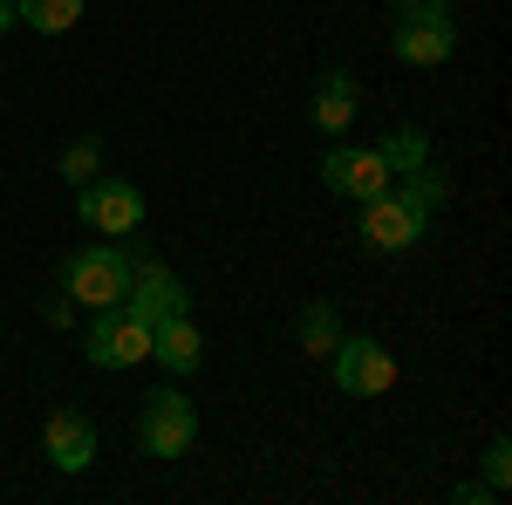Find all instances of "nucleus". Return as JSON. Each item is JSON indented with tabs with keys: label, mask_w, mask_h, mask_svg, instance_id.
<instances>
[{
	"label": "nucleus",
	"mask_w": 512,
	"mask_h": 505,
	"mask_svg": "<svg viewBox=\"0 0 512 505\" xmlns=\"http://www.w3.org/2000/svg\"><path fill=\"white\" fill-rule=\"evenodd\" d=\"M396 62H417V69H437V62H451V48H458V21L444 14V0H403V21H396Z\"/></svg>",
	"instance_id": "nucleus-1"
},
{
	"label": "nucleus",
	"mask_w": 512,
	"mask_h": 505,
	"mask_svg": "<svg viewBox=\"0 0 512 505\" xmlns=\"http://www.w3.org/2000/svg\"><path fill=\"white\" fill-rule=\"evenodd\" d=\"M130 273H137V260H130L123 246H89V253L69 260V301H76V308H96V314L123 308Z\"/></svg>",
	"instance_id": "nucleus-2"
},
{
	"label": "nucleus",
	"mask_w": 512,
	"mask_h": 505,
	"mask_svg": "<svg viewBox=\"0 0 512 505\" xmlns=\"http://www.w3.org/2000/svg\"><path fill=\"white\" fill-rule=\"evenodd\" d=\"M76 212H82V226H96L103 239H130L144 226V198H137V185H123V178H89L76 192Z\"/></svg>",
	"instance_id": "nucleus-3"
},
{
	"label": "nucleus",
	"mask_w": 512,
	"mask_h": 505,
	"mask_svg": "<svg viewBox=\"0 0 512 505\" xmlns=\"http://www.w3.org/2000/svg\"><path fill=\"white\" fill-rule=\"evenodd\" d=\"M198 444V410L178 396V389H158L144 396V451L151 458H185Z\"/></svg>",
	"instance_id": "nucleus-4"
},
{
	"label": "nucleus",
	"mask_w": 512,
	"mask_h": 505,
	"mask_svg": "<svg viewBox=\"0 0 512 505\" xmlns=\"http://www.w3.org/2000/svg\"><path fill=\"white\" fill-rule=\"evenodd\" d=\"M151 355V321H137L130 308H103L89 328V362L96 369H130Z\"/></svg>",
	"instance_id": "nucleus-5"
},
{
	"label": "nucleus",
	"mask_w": 512,
	"mask_h": 505,
	"mask_svg": "<svg viewBox=\"0 0 512 505\" xmlns=\"http://www.w3.org/2000/svg\"><path fill=\"white\" fill-rule=\"evenodd\" d=\"M424 226H431V212H417L410 198H362V239L376 246V253H403V246H417L424 239Z\"/></svg>",
	"instance_id": "nucleus-6"
},
{
	"label": "nucleus",
	"mask_w": 512,
	"mask_h": 505,
	"mask_svg": "<svg viewBox=\"0 0 512 505\" xmlns=\"http://www.w3.org/2000/svg\"><path fill=\"white\" fill-rule=\"evenodd\" d=\"M335 383L349 389V396H383L396 383V362L383 342H369V335H342L335 342Z\"/></svg>",
	"instance_id": "nucleus-7"
},
{
	"label": "nucleus",
	"mask_w": 512,
	"mask_h": 505,
	"mask_svg": "<svg viewBox=\"0 0 512 505\" xmlns=\"http://www.w3.org/2000/svg\"><path fill=\"white\" fill-rule=\"evenodd\" d=\"M321 178H328V185H335L342 198H355V205H362V198H383V192L396 185V178H390V164H383L376 151H328Z\"/></svg>",
	"instance_id": "nucleus-8"
},
{
	"label": "nucleus",
	"mask_w": 512,
	"mask_h": 505,
	"mask_svg": "<svg viewBox=\"0 0 512 505\" xmlns=\"http://www.w3.org/2000/svg\"><path fill=\"white\" fill-rule=\"evenodd\" d=\"M123 308L158 328V321H171V314H185V280H178V273H164V267H137V273H130Z\"/></svg>",
	"instance_id": "nucleus-9"
},
{
	"label": "nucleus",
	"mask_w": 512,
	"mask_h": 505,
	"mask_svg": "<svg viewBox=\"0 0 512 505\" xmlns=\"http://www.w3.org/2000/svg\"><path fill=\"white\" fill-rule=\"evenodd\" d=\"M48 458L62 471H82L96 458V424H89L82 410H55V417H48Z\"/></svg>",
	"instance_id": "nucleus-10"
},
{
	"label": "nucleus",
	"mask_w": 512,
	"mask_h": 505,
	"mask_svg": "<svg viewBox=\"0 0 512 505\" xmlns=\"http://www.w3.org/2000/svg\"><path fill=\"white\" fill-rule=\"evenodd\" d=\"M151 355H158L171 376H185V369H198V355H205V342H198L192 314H171V321H158L151 328Z\"/></svg>",
	"instance_id": "nucleus-11"
},
{
	"label": "nucleus",
	"mask_w": 512,
	"mask_h": 505,
	"mask_svg": "<svg viewBox=\"0 0 512 505\" xmlns=\"http://www.w3.org/2000/svg\"><path fill=\"white\" fill-rule=\"evenodd\" d=\"M355 123V76H321V89H315V130H349Z\"/></svg>",
	"instance_id": "nucleus-12"
},
{
	"label": "nucleus",
	"mask_w": 512,
	"mask_h": 505,
	"mask_svg": "<svg viewBox=\"0 0 512 505\" xmlns=\"http://www.w3.org/2000/svg\"><path fill=\"white\" fill-rule=\"evenodd\" d=\"M14 21H28L41 35H62L82 21V0H14Z\"/></svg>",
	"instance_id": "nucleus-13"
},
{
	"label": "nucleus",
	"mask_w": 512,
	"mask_h": 505,
	"mask_svg": "<svg viewBox=\"0 0 512 505\" xmlns=\"http://www.w3.org/2000/svg\"><path fill=\"white\" fill-rule=\"evenodd\" d=\"M376 157L390 164V178H403V171L431 164V137H424V130H390V137L376 144Z\"/></svg>",
	"instance_id": "nucleus-14"
},
{
	"label": "nucleus",
	"mask_w": 512,
	"mask_h": 505,
	"mask_svg": "<svg viewBox=\"0 0 512 505\" xmlns=\"http://www.w3.org/2000/svg\"><path fill=\"white\" fill-rule=\"evenodd\" d=\"M390 192L410 198L417 212H431V205H444V198H451V178H444V171H431V164H417V171H403V178H396Z\"/></svg>",
	"instance_id": "nucleus-15"
},
{
	"label": "nucleus",
	"mask_w": 512,
	"mask_h": 505,
	"mask_svg": "<svg viewBox=\"0 0 512 505\" xmlns=\"http://www.w3.org/2000/svg\"><path fill=\"white\" fill-rule=\"evenodd\" d=\"M335 342H342V321H335L328 301H315V308L301 314V349L308 355H335Z\"/></svg>",
	"instance_id": "nucleus-16"
},
{
	"label": "nucleus",
	"mask_w": 512,
	"mask_h": 505,
	"mask_svg": "<svg viewBox=\"0 0 512 505\" xmlns=\"http://www.w3.org/2000/svg\"><path fill=\"white\" fill-rule=\"evenodd\" d=\"M96 164H103V144H96V137H82V144L62 151V178H69V185H89V178H96Z\"/></svg>",
	"instance_id": "nucleus-17"
},
{
	"label": "nucleus",
	"mask_w": 512,
	"mask_h": 505,
	"mask_svg": "<svg viewBox=\"0 0 512 505\" xmlns=\"http://www.w3.org/2000/svg\"><path fill=\"white\" fill-rule=\"evenodd\" d=\"M485 471H492V492H499V485L512 478V451H506V437H499V444L485 451Z\"/></svg>",
	"instance_id": "nucleus-18"
},
{
	"label": "nucleus",
	"mask_w": 512,
	"mask_h": 505,
	"mask_svg": "<svg viewBox=\"0 0 512 505\" xmlns=\"http://www.w3.org/2000/svg\"><path fill=\"white\" fill-rule=\"evenodd\" d=\"M7 28H14V0H0V35H7Z\"/></svg>",
	"instance_id": "nucleus-19"
},
{
	"label": "nucleus",
	"mask_w": 512,
	"mask_h": 505,
	"mask_svg": "<svg viewBox=\"0 0 512 505\" xmlns=\"http://www.w3.org/2000/svg\"><path fill=\"white\" fill-rule=\"evenodd\" d=\"M396 7H403V0H396Z\"/></svg>",
	"instance_id": "nucleus-20"
}]
</instances>
